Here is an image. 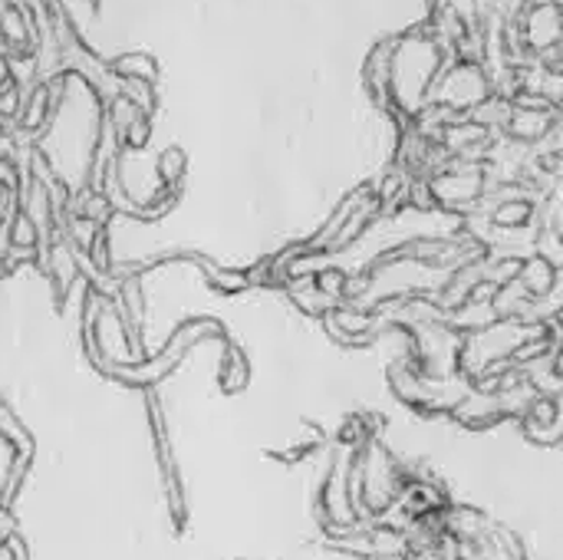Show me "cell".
I'll use <instances>...</instances> for the list:
<instances>
[{"mask_svg": "<svg viewBox=\"0 0 563 560\" xmlns=\"http://www.w3.org/2000/svg\"><path fill=\"white\" fill-rule=\"evenodd\" d=\"M247 373H251V366H247L244 353L238 347H228L224 360H221V386H224V393H241L247 386Z\"/></svg>", "mask_w": 563, "mask_h": 560, "instance_id": "8", "label": "cell"}, {"mask_svg": "<svg viewBox=\"0 0 563 560\" xmlns=\"http://www.w3.org/2000/svg\"><path fill=\"white\" fill-rule=\"evenodd\" d=\"M561 129V116L558 109H541V106H515L508 122H505V135L518 145L528 142H544L548 135H554Z\"/></svg>", "mask_w": 563, "mask_h": 560, "instance_id": "4", "label": "cell"}, {"mask_svg": "<svg viewBox=\"0 0 563 560\" xmlns=\"http://www.w3.org/2000/svg\"><path fill=\"white\" fill-rule=\"evenodd\" d=\"M518 284L528 290L531 300H548L558 287V264L544 254H531L521 261V271H518Z\"/></svg>", "mask_w": 563, "mask_h": 560, "instance_id": "6", "label": "cell"}, {"mask_svg": "<svg viewBox=\"0 0 563 560\" xmlns=\"http://www.w3.org/2000/svg\"><path fill=\"white\" fill-rule=\"evenodd\" d=\"M109 66H112V73L119 79H145V83H155L158 79V63H155L152 53H139V50L135 53H122Z\"/></svg>", "mask_w": 563, "mask_h": 560, "instance_id": "7", "label": "cell"}, {"mask_svg": "<svg viewBox=\"0 0 563 560\" xmlns=\"http://www.w3.org/2000/svg\"><path fill=\"white\" fill-rule=\"evenodd\" d=\"M393 50H396V36L393 40H379L366 59H363V89L373 96V102L379 109L389 112V86H393Z\"/></svg>", "mask_w": 563, "mask_h": 560, "instance_id": "5", "label": "cell"}, {"mask_svg": "<svg viewBox=\"0 0 563 560\" xmlns=\"http://www.w3.org/2000/svg\"><path fill=\"white\" fill-rule=\"evenodd\" d=\"M185 165H188L185 152H181L178 145H168V149L155 158V175H158V182H162L165 188H178V182H181V175H185Z\"/></svg>", "mask_w": 563, "mask_h": 560, "instance_id": "9", "label": "cell"}, {"mask_svg": "<svg viewBox=\"0 0 563 560\" xmlns=\"http://www.w3.org/2000/svg\"><path fill=\"white\" fill-rule=\"evenodd\" d=\"M442 69H445V50L439 46V40L432 36L429 26L396 36L393 86H389V102L393 106H389V112L416 119L429 106Z\"/></svg>", "mask_w": 563, "mask_h": 560, "instance_id": "1", "label": "cell"}, {"mask_svg": "<svg viewBox=\"0 0 563 560\" xmlns=\"http://www.w3.org/2000/svg\"><path fill=\"white\" fill-rule=\"evenodd\" d=\"M119 92L135 106V109H142L145 116H152L155 112V83H145V79H119Z\"/></svg>", "mask_w": 563, "mask_h": 560, "instance_id": "10", "label": "cell"}, {"mask_svg": "<svg viewBox=\"0 0 563 560\" xmlns=\"http://www.w3.org/2000/svg\"><path fill=\"white\" fill-rule=\"evenodd\" d=\"M492 96H495V83H492L488 66L452 59V63H445V69H442V76H439V83H435L429 102L445 106V109H452L455 116H472V112L482 109Z\"/></svg>", "mask_w": 563, "mask_h": 560, "instance_id": "2", "label": "cell"}, {"mask_svg": "<svg viewBox=\"0 0 563 560\" xmlns=\"http://www.w3.org/2000/svg\"><path fill=\"white\" fill-rule=\"evenodd\" d=\"M521 36H525V46L531 56H541L544 50L551 46H561L563 43V7L561 0H541V3H531L525 13H521Z\"/></svg>", "mask_w": 563, "mask_h": 560, "instance_id": "3", "label": "cell"}]
</instances>
